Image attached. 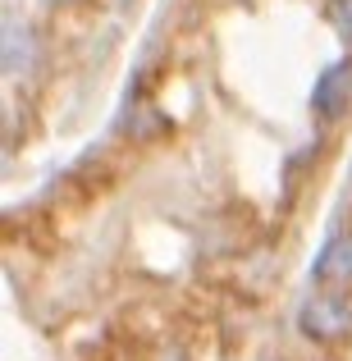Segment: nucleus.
I'll use <instances>...</instances> for the list:
<instances>
[{"label": "nucleus", "instance_id": "f03ea898", "mask_svg": "<svg viewBox=\"0 0 352 361\" xmlns=\"http://www.w3.org/2000/svg\"><path fill=\"white\" fill-rule=\"evenodd\" d=\"M348 101H352V60H339L316 78V87H311V110H316V119H339Z\"/></svg>", "mask_w": 352, "mask_h": 361}, {"label": "nucleus", "instance_id": "20e7f679", "mask_svg": "<svg viewBox=\"0 0 352 361\" xmlns=\"http://www.w3.org/2000/svg\"><path fill=\"white\" fill-rule=\"evenodd\" d=\"M32 60H37L32 27H28L18 14H5V73H28Z\"/></svg>", "mask_w": 352, "mask_h": 361}, {"label": "nucleus", "instance_id": "7ed1b4c3", "mask_svg": "<svg viewBox=\"0 0 352 361\" xmlns=\"http://www.w3.org/2000/svg\"><path fill=\"white\" fill-rule=\"evenodd\" d=\"M311 279L320 288H334V293L352 288V233H334V238L320 247L316 265H311Z\"/></svg>", "mask_w": 352, "mask_h": 361}, {"label": "nucleus", "instance_id": "f257e3e1", "mask_svg": "<svg viewBox=\"0 0 352 361\" xmlns=\"http://www.w3.org/2000/svg\"><path fill=\"white\" fill-rule=\"evenodd\" d=\"M298 325L307 338H316V343H339V338L352 334V302L344 293H316V298L302 302L298 311Z\"/></svg>", "mask_w": 352, "mask_h": 361}, {"label": "nucleus", "instance_id": "39448f33", "mask_svg": "<svg viewBox=\"0 0 352 361\" xmlns=\"http://www.w3.org/2000/svg\"><path fill=\"white\" fill-rule=\"evenodd\" d=\"M334 27H339V37L352 46V0H334Z\"/></svg>", "mask_w": 352, "mask_h": 361}]
</instances>
